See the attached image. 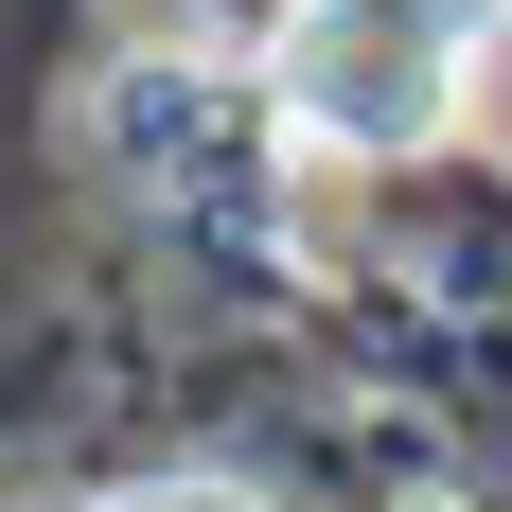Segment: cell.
<instances>
[{
	"label": "cell",
	"mask_w": 512,
	"mask_h": 512,
	"mask_svg": "<svg viewBox=\"0 0 512 512\" xmlns=\"http://www.w3.org/2000/svg\"><path fill=\"white\" fill-rule=\"evenodd\" d=\"M512 71V0H283V142L301 159H442Z\"/></svg>",
	"instance_id": "cell-1"
},
{
	"label": "cell",
	"mask_w": 512,
	"mask_h": 512,
	"mask_svg": "<svg viewBox=\"0 0 512 512\" xmlns=\"http://www.w3.org/2000/svg\"><path fill=\"white\" fill-rule=\"evenodd\" d=\"M89 512H265L248 477H124V495H89Z\"/></svg>",
	"instance_id": "cell-2"
}]
</instances>
